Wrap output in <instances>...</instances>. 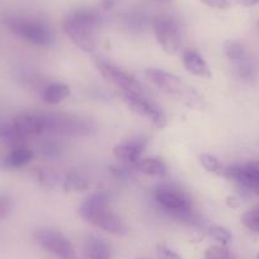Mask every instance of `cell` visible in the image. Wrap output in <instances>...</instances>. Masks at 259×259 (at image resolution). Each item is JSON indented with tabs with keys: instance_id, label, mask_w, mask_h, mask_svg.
<instances>
[{
	"instance_id": "1",
	"label": "cell",
	"mask_w": 259,
	"mask_h": 259,
	"mask_svg": "<svg viewBox=\"0 0 259 259\" xmlns=\"http://www.w3.org/2000/svg\"><path fill=\"white\" fill-rule=\"evenodd\" d=\"M111 196L104 191L94 192L79 207V215L91 225L113 235H124L123 221L109 208Z\"/></svg>"
},
{
	"instance_id": "2",
	"label": "cell",
	"mask_w": 259,
	"mask_h": 259,
	"mask_svg": "<svg viewBox=\"0 0 259 259\" xmlns=\"http://www.w3.org/2000/svg\"><path fill=\"white\" fill-rule=\"evenodd\" d=\"M99 24V17L92 9L78 8L70 12L64 21V29L74 45L81 51L92 54L96 51L94 32Z\"/></svg>"
},
{
	"instance_id": "3",
	"label": "cell",
	"mask_w": 259,
	"mask_h": 259,
	"mask_svg": "<svg viewBox=\"0 0 259 259\" xmlns=\"http://www.w3.org/2000/svg\"><path fill=\"white\" fill-rule=\"evenodd\" d=\"M155 202L170 218L187 224H197V216L192 208V200L182 189L171 186H159L154 189Z\"/></svg>"
},
{
	"instance_id": "4",
	"label": "cell",
	"mask_w": 259,
	"mask_h": 259,
	"mask_svg": "<svg viewBox=\"0 0 259 259\" xmlns=\"http://www.w3.org/2000/svg\"><path fill=\"white\" fill-rule=\"evenodd\" d=\"M145 75L154 85L170 96L176 97L188 107L196 109H202L205 107L202 97L194 91V88L189 87L174 74L161 70V69H148L145 71Z\"/></svg>"
},
{
	"instance_id": "5",
	"label": "cell",
	"mask_w": 259,
	"mask_h": 259,
	"mask_svg": "<svg viewBox=\"0 0 259 259\" xmlns=\"http://www.w3.org/2000/svg\"><path fill=\"white\" fill-rule=\"evenodd\" d=\"M6 24L14 36L34 46L47 47L51 46L54 42L51 28L46 23L37 19L26 18V17H9L6 19Z\"/></svg>"
},
{
	"instance_id": "6",
	"label": "cell",
	"mask_w": 259,
	"mask_h": 259,
	"mask_svg": "<svg viewBox=\"0 0 259 259\" xmlns=\"http://www.w3.org/2000/svg\"><path fill=\"white\" fill-rule=\"evenodd\" d=\"M97 69L102 74L106 80L113 84L117 89L122 93H134V94H144V89L141 84L139 83L138 79L130 73H127L123 69L118 68L112 62L102 59V57H96L94 59Z\"/></svg>"
},
{
	"instance_id": "7",
	"label": "cell",
	"mask_w": 259,
	"mask_h": 259,
	"mask_svg": "<svg viewBox=\"0 0 259 259\" xmlns=\"http://www.w3.org/2000/svg\"><path fill=\"white\" fill-rule=\"evenodd\" d=\"M34 240L39 246L60 259H78L73 244L60 231L54 229H38L33 234Z\"/></svg>"
},
{
	"instance_id": "8",
	"label": "cell",
	"mask_w": 259,
	"mask_h": 259,
	"mask_svg": "<svg viewBox=\"0 0 259 259\" xmlns=\"http://www.w3.org/2000/svg\"><path fill=\"white\" fill-rule=\"evenodd\" d=\"M122 98L126 106L128 107L134 113L143 118L148 119L158 128H163L166 123V117L164 112L159 108L156 104L149 101L145 94H134V93H122Z\"/></svg>"
},
{
	"instance_id": "9",
	"label": "cell",
	"mask_w": 259,
	"mask_h": 259,
	"mask_svg": "<svg viewBox=\"0 0 259 259\" xmlns=\"http://www.w3.org/2000/svg\"><path fill=\"white\" fill-rule=\"evenodd\" d=\"M153 29L161 50L169 55L178 52L181 47V36L178 26L169 17H156L153 22Z\"/></svg>"
},
{
	"instance_id": "10",
	"label": "cell",
	"mask_w": 259,
	"mask_h": 259,
	"mask_svg": "<svg viewBox=\"0 0 259 259\" xmlns=\"http://www.w3.org/2000/svg\"><path fill=\"white\" fill-rule=\"evenodd\" d=\"M45 121V131L64 135H85L89 133L91 126L88 122L80 118L65 114H42Z\"/></svg>"
},
{
	"instance_id": "11",
	"label": "cell",
	"mask_w": 259,
	"mask_h": 259,
	"mask_svg": "<svg viewBox=\"0 0 259 259\" xmlns=\"http://www.w3.org/2000/svg\"><path fill=\"white\" fill-rule=\"evenodd\" d=\"M13 126L22 136H36L45 133V121L39 113H22L13 121Z\"/></svg>"
},
{
	"instance_id": "12",
	"label": "cell",
	"mask_w": 259,
	"mask_h": 259,
	"mask_svg": "<svg viewBox=\"0 0 259 259\" xmlns=\"http://www.w3.org/2000/svg\"><path fill=\"white\" fill-rule=\"evenodd\" d=\"M146 148V140L144 139H133V140L124 141L118 144L113 148V155L118 160L130 161V163L136 164L140 160L141 154L144 153Z\"/></svg>"
},
{
	"instance_id": "13",
	"label": "cell",
	"mask_w": 259,
	"mask_h": 259,
	"mask_svg": "<svg viewBox=\"0 0 259 259\" xmlns=\"http://www.w3.org/2000/svg\"><path fill=\"white\" fill-rule=\"evenodd\" d=\"M182 61H183V66L186 68V70L191 73L192 75L206 79L211 78V75H212L207 62L194 50H184L183 55H182Z\"/></svg>"
},
{
	"instance_id": "14",
	"label": "cell",
	"mask_w": 259,
	"mask_h": 259,
	"mask_svg": "<svg viewBox=\"0 0 259 259\" xmlns=\"http://www.w3.org/2000/svg\"><path fill=\"white\" fill-rule=\"evenodd\" d=\"M70 88L66 84L50 83L42 91V98H44L45 103L55 106V104H59L65 99H68L70 97Z\"/></svg>"
},
{
	"instance_id": "15",
	"label": "cell",
	"mask_w": 259,
	"mask_h": 259,
	"mask_svg": "<svg viewBox=\"0 0 259 259\" xmlns=\"http://www.w3.org/2000/svg\"><path fill=\"white\" fill-rule=\"evenodd\" d=\"M33 150L27 148L26 145L16 146V148H12L11 153L4 159V165L8 168H22L27 165L33 159Z\"/></svg>"
},
{
	"instance_id": "16",
	"label": "cell",
	"mask_w": 259,
	"mask_h": 259,
	"mask_svg": "<svg viewBox=\"0 0 259 259\" xmlns=\"http://www.w3.org/2000/svg\"><path fill=\"white\" fill-rule=\"evenodd\" d=\"M85 259H111V248L102 239L91 236L87 240Z\"/></svg>"
},
{
	"instance_id": "17",
	"label": "cell",
	"mask_w": 259,
	"mask_h": 259,
	"mask_svg": "<svg viewBox=\"0 0 259 259\" xmlns=\"http://www.w3.org/2000/svg\"><path fill=\"white\" fill-rule=\"evenodd\" d=\"M136 168L141 173L150 177H164L166 174V165L163 160L156 158L140 159L136 163Z\"/></svg>"
},
{
	"instance_id": "18",
	"label": "cell",
	"mask_w": 259,
	"mask_h": 259,
	"mask_svg": "<svg viewBox=\"0 0 259 259\" xmlns=\"http://www.w3.org/2000/svg\"><path fill=\"white\" fill-rule=\"evenodd\" d=\"M223 51L229 60L234 62L243 61L246 59V51L240 42L235 39H226L223 44Z\"/></svg>"
},
{
	"instance_id": "19",
	"label": "cell",
	"mask_w": 259,
	"mask_h": 259,
	"mask_svg": "<svg viewBox=\"0 0 259 259\" xmlns=\"http://www.w3.org/2000/svg\"><path fill=\"white\" fill-rule=\"evenodd\" d=\"M89 187V182L78 171H71L64 181V188L70 192L84 191Z\"/></svg>"
},
{
	"instance_id": "20",
	"label": "cell",
	"mask_w": 259,
	"mask_h": 259,
	"mask_svg": "<svg viewBox=\"0 0 259 259\" xmlns=\"http://www.w3.org/2000/svg\"><path fill=\"white\" fill-rule=\"evenodd\" d=\"M200 163L203 166L205 170H207L208 173H215V174H223L224 168L221 165V163L219 161V159L216 156L211 155V154H202L200 156Z\"/></svg>"
},
{
	"instance_id": "21",
	"label": "cell",
	"mask_w": 259,
	"mask_h": 259,
	"mask_svg": "<svg viewBox=\"0 0 259 259\" xmlns=\"http://www.w3.org/2000/svg\"><path fill=\"white\" fill-rule=\"evenodd\" d=\"M241 223L246 229H249L253 233L259 234V206L246 211L241 216Z\"/></svg>"
},
{
	"instance_id": "22",
	"label": "cell",
	"mask_w": 259,
	"mask_h": 259,
	"mask_svg": "<svg viewBox=\"0 0 259 259\" xmlns=\"http://www.w3.org/2000/svg\"><path fill=\"white\" fill-rule=\"evenodd\" d=\"M206 259H236L230 249L225 245H212L206 249Z\"/></svg>"
},
{
	"instance_id": "23",
	"label": "cell",
	"mask_w": 259,
	"mask_h": 259,
	"mask_svg": "<svg viewBox=\"0 0 259 259\" xmlns=\"http://www.w3.org/2000/svg\"><path fill=\"white\" fill-rule=\"evenodd\" d=\"M208 235H210L213 240L218 241L220 245L228 246L231 241V233L228 229L223 228V226H211V228L208 229Z\"/></svg>"
},
{
	"instance_id": "24",
	"label": "cell",
	"mask_w": 259,
	"mask_h": 259,
	"mask_svg": "<svg viewBox=\"0 0 259 259\" xmlns=\"http://www.w3.org/2000/svg\"><path fill=\"white\" fill-rule=\"evenodd\" d=\"M236 73L240 78L243 79H251L254 76V73H255V69H254L253 65L250 64L249 61L243 60V61L236 62Z\"/></svg>"
},
{
	"instance_id": "25",
	"label": "cell",
	"mask_w": 259,
	"mask_h": 259,
	"mask_svg": "<svg viewBox=\"0 0 259 259\" xmlns=\"http://www.w3.org/2000/svg\"><path fill=\"white\" fill-rule=\"evenodd\" d=\"M37 179L39 181V183L44 184L46 187H52L56 183V177L54 173H51L50 170L46 169H37Z\"/></svg>"
},
{
	"instance_id": "26",
	"label": "cell",
	"mask_w": 259,
	"mask_h": 259,
	"mask_svg": "<svg viewBox=\"0 0 259 259\" xmlns=\"http://www.w3.org/2000/svg\"><path fill=\"white\" fill-rule=\"evenodd\" d=\"M12 211V200L4 193H0V220L8 218Z\"/></svg>"
},
{
	"instance_id": "27",
	"label": "cell",
	"mask_w": 259,
	"mask_h": 259,
	"mask_svg": "<svg viewBox=\"0 0 259 259\" xmlns=\"http://www.w3.org/2000/svg\"><path fill=\"white\" fill-rule=\"evenodd\" d=\"M156 254H158L159 259H182L176 251L171 249L166 248L165 245H158L156 246Z\"/></svg>"
},
{
	"instance_id": "28",
	"label": "cell",
	"mask_w": 259,
	"mask_h": 259,
	"mask_svg": "<svg viewBox=\"0 0 259 259\" xmlns=\"http://www.w3.org/2000/svg\"><path fill=\"white\" fill-rule=\"evenodd\" d=\"M201 2H202L205 6L210 7V8L220 9V11L230 8L231 6L230 0H201Z\"/></svg>"
},
{
	"instance_id": "29",
	"label": "cell",
	"mask_w": 259,
	"mask_h": 259,
	"mask_svg": "<svg viewBox=\"0 0 259 259\" xmlns=\"http://www.w3.org/2000/svg\"><path fill=\"white\" fill-rule=\"evenodd\" d=\"M41 151L44 155L46 156H55L59 154L60 151V148L59 145H57L56 143H52V141H47V143H45L44 145H42L41 148Z\"/></svg>"
},
{
	"instance_id": "30",
	"label": "cell",
	"mask_w": 259,
	"mask_h": 259,
	"mask_svg": "<svg viewBox=\"0 0 259 259\" xmlns=\"http://www.w3.org/2000/svg\"><path fill=\"white\" fill-rule=\"evenodd\" d=\"M99 6L103 11H109L111 8H113L114 6V0H101L99 2Z\"/></svg>"
},
{
	"instance_id": "31",
	"label": "cell",
	"mask_w": 259,
	"mask_h": 259,
	"mask_svg": "<svg viewBox=\"0 0 259 259\" xmlns=\"http://www.w3.org/2000/svg\"><path fill=\"white\" fill-rule=\"evenodd\" d=\"M235 2L243 7H248V8L249 7H254L259 4V0H235Z\"/></svg>"
},
{
	"instance_id": "32",
	"label": "cell",
	"mask_w": 259,
	"mask_h": 259,
	"mask_svg": "<svg viewBox=\"0 0 259 259\" xmlns=\"http://www.w3.org/2000/svg\"><path fill=\"white\" fill-rule=\"evenodd\" d=\"M256 259H259V254H258V256H256Z\"/></svg>"
},
{
	"instance_id": "33",
	"label": "cell",
	"mask_w": 259,
	"mask_h": 259,
	"mask_svg": "<svg viewBox=\"0 0 259 259\" xmlns=\"http://www.w3.org/2000/svg\"><path fill=\"white\" fill-rule=\"evenodd\" d=\"M258 26H259V22H258Z\"/></svg>"
},
{
	"instance_id": "34",
	"label": "cell",
	"mask_w": 259,
	"mask_h": 259,
	"mask_svg": "<svg viewBox=\"0 0 259 259\" xmlns=\"http://www.w3.org/2000/svg\"><path fill=\"white\" fill-rule=\"evenodd\" d=\"M84 259H85V258H84Z\"/></svg>"
}]
</instances>
